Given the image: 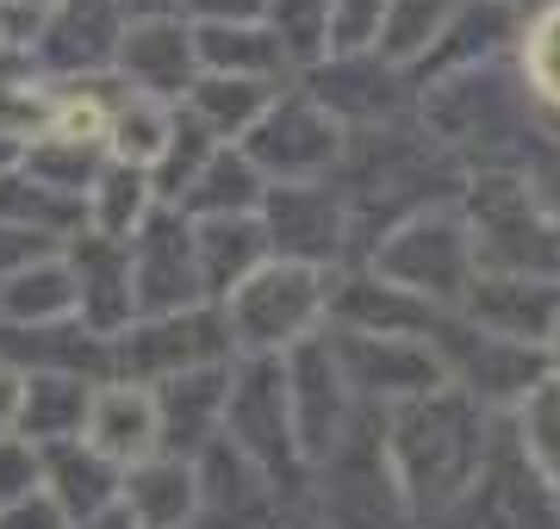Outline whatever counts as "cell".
<instances>
[{
	"label": "cell",
	"mask_w": 560,
	"mask_h": 529,
	"mask_svg": "<svg viewBox=\"0 0 560 529\" xmlns=\"http://www.w3.org/2000/svg\"><path fill=\"white\" fill-rule=\"evenodd\" d=\"M268 32L287 44L293 69H312V62L330 57V0H268Z\"/></svg>",
	"instance_id": "41"
},
{
	"label": "cell",
	"mask_w": 560,
	"mask_h": 529,
	"mask_svg": "<svg viewBox=\"0 0 560 529\" xmlns=\"http://www.w3.org/2000/svg\"><path fill=\"white\" fill-rule=\"evenodd\" d=\"M175 119H180V106L131 94V87L119 82V94H113V125H106V156L125 163V168H150V175H156L162 150L175 138Z\"/></svg>",
	"instance_id": "33"
},
{
	"label": "cell",
	"mask_w": 560,
	"mask_h": 529,
	"mask_svg": "<svg viewBox=\"0 0 560 529\" xmlns=\"http://www.w3.org/2000/svg\"><path fill=\"white\" fill-rule=\"evenodd\" d=\"M261 200H268V181H261V168L243 156L237 143H224L219 156L200 168V181L180 193V219H256Z\"/></svg>",
	"instance_id": "29"
},
{
	"label": "cell",
	"mask_w": 560,
	"mask_h": 529,
	"mask_svg": "<svg viewBox=\"0 0 560 529\" xmlns=\"http://www.w3.org/2000/svg\"><path fill=\"white\" fill-rule=\"evenodd\" d=\"M119 38H125V13L113 0H62L32 32V69L57 87L101 82V75H113Z\"/></svg>",
	"instance_id": "16"
},
{
	"label": "cell",
	"mask_w": 560,
	"mask_h": 529,
	"mask_svg": "<svg viewBox=\"0 0 560 529\" xmlns=\"http://www.w3.org/2000/svg\"><path fill=\"white\" fill-rule=\"evenodd\" d=\"M467 0H386V25H381V57L393 69H418L430 50L442 44V32L455 25V13Z\"/></svg>",
	"instance_id": "38"
},
{
	"label": "cell",
	"mask_w": 560,
	"mask_h": 529,
	"mask_svg": "<svg viewBox=\"0 0 560 529\" xmlns=\"http://www.w3.org/2000/svg\"><path fill=\"white\" fill-rule=\"evenodd\" d=\"M460 219L474 231L480 274H529L560 281V219L523 168H486L460 187Z\"/></svg>",
	"instance_id": "4"
},
{
	"label": "cell",
	"mask_w": 560,
	"mask_h": 529,
	"mask_svg": "<svg viewBox=\"0 0 560 529\" xmlns=\"http://www.w3.org/2000/svg\"><path fill=\"white\" fill-rule=\"evenodd\" d=\"M300 87L342 125V131H374V125H399L418 113V87L405 69L381 57V50H361V57H324L300 75Z\"/></svg>",
	"instance_id": "14"
},
{
	"label": "cell",
	"mask_w": 560,
	"mask_h": 529,
	"mask_svg": "<svg viewBox=\"0 0 560 529\" xmlns=\"http://www.w3.org/2000/svg\"><path fill=\"white\" fill-rule=\"evenodd\" d=\"M101 380H81V374H25V411H20V436L38 448L75 443L88 424Z\"/></svg>",
	"instance_id": "31"
},
{
	"label": "cell",
	"mask_w": 560,
	"mask_h": 529,
	"mask_svg": "<svg viewBox=\"0 0 560 529\" xmlns=\"http://www.w3.org/2000/svg\"><path fill=\"white\" fill-rule=\"evenodd\" d=\"M342 143H349V131L293 82V87L275 94V106L261 113V125L237 143V150L261 168L268 187H305V181H330V175H337Z\"/></svg>",
	"instance_id": "9"
},
{
	"label": "cell",
	"mask_w": 560,
	"mask_h": 529,
	"mask_svg": "<svg viewBox=\"0 0 560 529\" xmlns=\"http://www.w3.org/2000/svg\"><path fill=\"white\" fill-rule=\"evenodd\" d=\"M287 367V405H293V436H300V461L312 473L337 455L361 424V405L355 392H349V374L337 362V343H330V330L318 337H305L300 349H287L280 355Z\"/></svg>",
	"instance_id": "10"
},
{
	"label": "cell",
	"mask_w": 560,
	"mask_h": 529,
	"mask_svg": "<svg viewBox=\"0 0 560 529\" xmlns=\"http://www.w3.org/2000/svg\"><path fill=\"white\" fill-rule=\"evenodd\" d=\"M219 150H224V143L212 138L200 119H187V113H180V119H175V138H168L156 175H150V181H156V200H162V205H180V193L200 181V168L212 163Z\"/></svg>",
	"instance_id": "40"
},
{
	"label": "cell",
	"mask_w": 560,
	"mask_h": 529,
	"mask_svg": "<svg viewBox=\"0 0 560 529\" xmlns=\"http://www.w3.org/2000/svg\"><path fill=\"white\" fill-rule=\"evenodd\" d=\"M125 13V25H138V20H180V0H113Z\"/></svg>",
	"instance_id": "48"
},
{
	"label": "cell",
	"mask_w": 560,
	"mask_h": 529,
	"mask_svg": "<svg viewBox=\"0 0 560 529\" xmlns=\"http://www.w3.org/2000/svg\"><path fill=\"white\" fill-rule=\"evenodd\" d=\"M75 529H138V524H131L125 505H113V510H101V517H88V524H75Z\"/></svg>",
	"instance_id": "49"
},
{
	"label": "cell",
	"mask_w": 560,
	"mask_h": 529,
	"mask_svg": "<svg viewBox=\"0 0 560 529\" xmlns=\"http://www.w3.org/2000/svg\"><path fill=\"white\" fill-rule=\"evenodd\" d=\"M504 430H511V448L523 455V468L560 498V374L523 392V405L504 418Z\"/></svg>",
	"instance_id": "35"
},
{
	"label": "cell",
	"mask_w": 560,
	"mask_h": 529,
	"mask_svg": "<svg viewBox=\"0 0 560 529\" xmlns=\"http://www.w3.org/2000/svg\"><path fill=\"white\" fill-rule=\"evenodd\" d=\"M32 492H44V448L25 436H7L0 443V510L32 498Z\"/></svg>",
	"instance_id": "43"
},
{
	"label": "cell",
	"mask_w": 560,
	"mask_h": 529,
	"mask_svg": "<svg viewBox=\"0 0 560 529\" xmlns=\"http://www.w3.org/2000/svg\"><path fill=\"white\" fill-rule=\"evenodd\" d=\"M156 181L150 168H125V163H106L101 181L88 187V231L94 237H113V244H131L143 224L156 219Z\"/></svg>",
	"instance_id": "34"
},
{
	"label": "cell",
	"mask_w": 560,
	"mask_h": 529,
	"mask_svg": "<svg viewBox=\"0 0 560 529\" xmlns=\"http://www.w3.org/2000/svg\"><path fill=\"white\" fill-rule=\"evenodd\" d=\"M0 529H75V524L62 517V505L50 498V492H32V498L0 510Z\"/></svg>",
	"instance_id": "46"
},
{
	"label": "cell",
	"mask_w": 560,
	"mask_h": 529,
	"mask_svg": "<svg viewBox=\"0 0 560 529\" xmlns=\"http://www.w3.org/2000/svg\"><path fill=\"white\" fill-rule=\"evenodd\" d=\"M106 163H113V156H106L101 143H75V138H50V131H44L38 143H25L20 175L50 187V193H62V200H81V212H88V187L101 181Z\"/></svg>",
	"instance_id": "37"
},
{
	"label": "cell",
	"mask_w": 560,
	"mask_h": 529,
	"mask_svg": "<svg viewBox=\"0 0 560 529\" xmlns=\"http://www.w3.org/2000/svg\"><path fill=\"white\" fill-rule=\"evenodd\" d=\"M224 436L312 517V468L300 461V436H293V405H287V367H280V355H237V362H231Z\"/></svg>",
	"instance_id": "5"
},
{
	"label": "cell",
	"mask_w": 560,
	"mask_h": 529,
	"mask_svg": "<svg viewBox=\"0 0 560 529\" xmlns=\"http://www.w3.org/2000/svg\"><path fill=\"white\" fill-rule=\"evenodd\" d=\"M69 244H57V237H38V231H20V224H0V281H13V274H25V268L50 262V256H62Z\"/></svg>",
	"instance_id": "44"
},
{
	"label": "cell",
	"mask_w": 560,
	"mask_h": 529,
	"mask_svg": "<svg viewBox=\"0 0 560 529\" xmlns=\"http://www.w3.org/2000/svg\"><path fill=\"white\" fill-rule=\"evenodd\" d=\"M511 57H517V75L529 87V101H536L541 125L560 131V0H541L536 13L523 20Z\"/></svg>",
	"instance_id": "36"
},
{
	"label": "cell",
	"mask_w": 560,
	"mask_h": 529,
	"mask_svg": "<svg viewBox=\"0 0 560 529\" xmlns=\"http://www.w3.org/2000/svg\"><path fill=\"white\" fill-rule=\"evenodd\" d=\"M187 25H268V0H180Z\"/></svg>",
	"instance_id": "45"
},
{
	"label": "cell",
	"mask_w": 560,
	"mask_h": 529,
	"mask_svg": "<svg viewBox=\"0 0 560 529\" xmlns=\"http://www.w3.org/2000/svg\"><path fill=\"white\" fill-rule=\"evenodd\" d=\"M455 318H467L486 337L523 349H548L560 325V281H529V274H474V286L460 293Z\"/></svg>",
	"instance_id": "18"
},
{
	"label": "cell",
	"mask_w": 560,
	"mask_h": 529,
	"mask_svg": "<svg viewBox=\"0 0 560 529\" xmlns=\"http://www.w3.org/2000/svg\"><path fill=\"white\" fill-rule=\"evenodd\" d=\"M194 50H200V75H237V82H268V87L300 82L287 44L268 25H194Z\"/></svg>",
	"instance_id": "26"
},
{
	"label": "cell",
	"mask_w": 560,
	"mask_h": 529,
	"mask_svg": "<svg viewBox=\"0 0 560 529\" xmlns=\"http://www.w3.org/2000/svg\"><path fill=\"white\" fill-rule=\"evenodd\" d=\"M113 82H125L131 94L180 106L187 87L200 82V50H194V25L187 20H138L125 25L119 57H113Z\"/></svg>",
	"instance_id": "19"
},
{
	"label": "cell",
	"mask_w": 560,
	"mask_h": 529,
	"mask_svg": "<svg viewBox=\"0 0 560 529\" xmlns=\"http://www.w3.org/2000/svg\"><path fill=\"white\" fill-rule=\"evenodd\" d=\"M119 480L125 473L113 468V461H101L81 436L75 443L44 448V492L62 505L69 524H88V517H101V510L119 505Z\"/></svg>",
	"instance_id": "28"
},
{
	"label": "cell",
	"mask_w": 560,
	"mask_h": 529,
	"mask_svg": "<svg viewBox=\"0 0 560 529\" xmlns=\"http://www.w3.org/2000/svg\"><path fill=\"white\" fill-rule=\"evenodd\" d=\"M81 443L94 448L113 468H138L150 455H162V411L156 392L138 387V380H101L94 387V405H88V424H81Z\"/></svg>",
	"instance_id": "21"
},
{
	"label": "cell",
	"mask_w": 560,
	"mask_h": 529,
	"mask_svg": "<svg viewBox=\"0 0 560 529\" xmlns=\"http://www.w3.org/2000/svg\"><path fill=\"white\" fill-rule=\"evenodd\" d=\"M156 411H162V455H200L212 436H224V399H231V362L200 367V374H175L162 380Z\"/></svg>",
	"instance_id": "24"
},
{
	"label": "cell",
	"mask_w": 560,
	"mask_h": 529,
	"mask_svg": "<svg viewBox=\"0 0 560 529\" xmlns=\"http://www.w3.org/2000/svg\"><path fill=\"white\" fill-rule=\"evenodd\" d=\"M517 32H523L517 0H467L455 13V25L442 32V44L411 69V87H430L442 75H460V69H480L492 57H511L517 50Z\"/></svg>",
	"instance_id": "23"
},
{
	"label": "cell",
	"mask_w": 560,
	"mask_h": 529,
	"mask_svg": "<svg viewBox=\"0 0 560 529\" xmlns=\"http://www.w3.org/2000/svg\"><path fill=\"white\" fill-rule=\"evenodd\" d=\"M386 0H330V57H361L381 50Z\"/></svg>",
	"instance_id": "42"
},
{
	"label": "cell",
	"mask_w": 560,
	"mask_h": 529,
	"mask_svg": "<svg viewBox=\"0 0 560 529\" xmlns=\"http://www.w3.org/2000/svg\"><path fill=\"white\" fill-rule=\"evenodd\" d=\"M194 473H200V524L194 529H275L287 517H305L231 436H212L194 455Z\"/></svg>",
	"instance_id": "15"
},
{
	"label": "cell",
	"mask_w": 560,
	"mask_h": 529,
	"mask_svg": "<svg viewBox=\"0 0 560 529\" xmlns=\"http://www.w3.org/2000/svg\"><path fill=\"white\" fill-rule=\"evenodd\" d=\"M548 362H555V374H560V325H555V343H548Z\"/></svg>",
	"instance_id": "51"
},
{
	"label": "cell",
	"mask_w": 560,
	"mask_h": 529,
	"mask_svg": "<svg viewBox=\"0 0 560 529\" xmlns=\"http://www.w3.org/2000/svg\"><path fill=\"white\" fill-rule=\"evenodd\" d=\"M275 529H318L312 517H287V524H275Z\"/></svg>",
	"instance_id": "50"
},
{
	"label": "cell",
	"mask_w": 560,
	"mask_h": 529,
	"mask_svg": "<svg viewBox=\"0 0 560 529\" xmlns=\"http://www.w3.org/2000/svg\"><path fill=\"white\" fill-rule=\"evenodd\" d=\"M430 343H436L442 367H448V387H460L467 399H480L499 418H511L523 405V392L555 374L548 349H523V343H504V337H486V330H474L455 311H442V325Z\"/></svg>",
	"instance_id": "12"
},
{
	"label": "cell",
	"mask_w": 560,
	"mask_h": 529,
	"mask_svg": "<svg viewBox=\"0 0 560 529\" xmlns=\"http://www.w3.org/2000/svg\"><path fill=\"white\" fill-rule=\"evenodd\" d=\"M62 256H69V274H75L81 325L94 330V337H119V330L138 325V299H131V244H113V237L81 231Z\"/></svg>",
	"instance_id": "22"
},
{
	"label": "cell",
	"mask_w": 560,
	"mask_h": 529,
	"mask_svg": "<svg viewBox=\"0 0 560 529\" xmlns=\"http://www.w3.org/2000/svg\"><path fill=\"white\" fill-rule=\"evenodd\" d=\"M237 355H287L305 337L330 330V274L300 262H268L224 299Z\"/></svg>",
	"instance_id": "6"
},
{
	"label": "cell",
	"mask_w": 560,
	"mask_h": 529,
	"mask_svg": "<svg viewBox=\"0 0 560 529\" xmlns=\"http://www.w3.org/2000/svg\"><path fill=\"white\" fill-rule=\"evenodd\" d=\"M194 256H200V286H206L212 306H224L256 268L275 262L268 231H261V212L256 219H200L194 224Z\"/></svg>",
	"instance_id": "27"
},
{
	"label": "cell",
	"mask_w": 560,
	"mask_h": 529,
	"mask_svg": "<svg viewBox=\"0 0 560 529\" xmlns=\"http://www.w3.org/2000/svg\"><path fill=\"white\" fill-rule=\"evenodd\" d=\"M0 224H20V231H38V237L75 244L81 231H88V212H81V200H62V193L25 181L20 168H13V175H0Z\"/></svg>",
	"instance_id": "39"
},
{
	"label": "cell",
	"mask_w": 560,
	"mask_h": 529,
	"mask_svg": "<svg viewBox=\"0 0 560 529\" xmlns=\"http://www.w3.org/2000/svg\"><path fill=\"white\" fill-rule=\"evenodd\" d=\"M361 268H374L381 281L418 293L430 306L455 311L460 293L474 286L480 262H474V231L460 219V200L455 205H436V212H418L411 224L386 231L381 244L361 256Z\"/></svg>",
	"instance_id": "7"
},
{
	"label": "cell",
	"mask_w": 560,
	"mask_h": 529,
	"mask_svg": "<svg viewBox=\"0 0 560 529\" xmlns=\"http://www.w3.org/2000/svg\"><path fill=\"white\" fill-rule=\"evenodd\" d=\"M442 306L381 281L374 268H342L330 274V330H355V337H436Z\"/></svg>",
	"instance_id": "20"
},
{
	"label": "cell",
	"mask_w": 560,
	"mask_h": 529,
	"mask_svg": "<svg viewBox=\"0 0 560 529\" xmlns=\"http://www.w3.org/2000/svg\"><path fill=\"white\" fill-rule=\"evenodd\" d=\"M261 231L275 262H300L318 274L355 268V224L337 181H305V187H268L261 200Z\"/></svg>",
	"instance_id": "11"
},
{
	"label": "cell",
	"mask_w": 560,
	"mask_h": 529,
	"mask_svg": "<svg viewBox=\"0 0 560 529\" xmlns=\"http://www.w3.org/2000/svg\"><path fill=\"white\" fill-rule=\"evenodd\" d=\"M237 362L224 306H187L168 318H138L131 330L113 337V380H138V387H162L175 374H200V367Z\"/></svg>",
	"instance_id": "8"
},
{
	"label": "cell",
	"mask_w": 560,
	"mask_h": 529,
	"mask_svg": "<svg viewBox=\"0 0 560 529\" xmlns=\"http://www.w3.org/2000/svg\"><path fill=\"white\" fill-rule=\"evenodd\" d=\"M330 343H337V362L349 374V392H355L361 411H393V405H411V399H430V392L448 387V367H442L436 343H423V337L330 330Z\"/></svg>",
	"instance_id": "13"
},
{
	"label": "cell",
	"mask_w": 560,
	"mask_h": 529,
	"mask_svg": "<svg viewBox=\"0 0 560 529\" xmlns=\"http://www.w3.org/2000/svg\"><path fill=\"white\" fill-rule=\"evenodd\" d=\"M275 94H280V87H268V82H237V75H200V82L187 87L180 113H187V119H200L219 143H243V138H249V131L261 125V113L275 106Z\"/></svg>",
	"instance_id": "32"
},
{
	"label": "cell",
	"mask_w": 560,
	"mask_h": 529,
	"mask_svg": "<svg viewBox=\"0 0 560 529\" xmlns=\"http://www.w3.org/2000/svg\"><path fill=\"white\" fill-rule=\"evenodd\" d=\"M69 318H81L69 256H50V262L0 281V330H44V325H69Z\"/></svg>",
	"instance_id": "30"
},
{
	"label": "cell",
	"mask_w": 560,
	"mask_h": 529,
	"mask_svg": "<svg viewBox=\"0 0 560 529\" xmlns=\"http://www.w3.org/2000/svg\"><path fill=\"white\" fill-rule=\"evenodd\" d=\"M119 505L131 510L138 529H194L200 524V473L187 455H150L125 468Z\"/></svg>",
	"instance_id": "25"
},
{
	"label": "cell",
	"mask_w": 560,
	"mask_h": 529,
	"mask_svg": "<svg viewBox=\"0 0 560 529\" xmlns=\"http://www.w3.org/2000/svg\"><path fill=\"white\" fill-rule=\"evenodd\" d=\"M330 181L349 200V224H355V262L381 244L386 231L411 224L418 212L455 205L467 187V168L442 150L418 125V113L399 125H374V131H349L342 163Z\"/></svg>",
	"instance_id": "2"
},
{
	"label": "cell",
	"mask_w": 560,
	"mask_h": 529,
	"mask_svg": "<svg viewBox=\"0 0 560 529\" xmlns=\"http://www.w3.org/2000/svg\"><path fill=\"white\" fill-rule=\"evenodd\" d=\"M131 299H138V318H168V311L206 306L194 219H180L175 205H156V219L131 237Z\"/></svg>",
	"instance_id": "17"
},
{
	"label": "cell",
	"mask_w": 560,
	"mask_h": 529,
	"mask_svg": "<svg viewBox=\"0 0 560 529\" xmlns=\"http://www.w3.org/2000/svg\"><path fill=\"white\" fill-rule=\"evenodd\" d=\"M20 411H25V374L13 362H0V443L20 436Z\"/></svg>",
	"instance_id": "47"
},
{
	"label": "cell",
	"mask_w": 560,
	"mask_h": 529,
	"mask_svg": "<svg viewBox=\"0 0 560 529\" xmlns=\"http://www.w3.org/2000/svg\"><path fill=\"white\" fill-rule=\"evenodd\" d=\"M504 436V418L467 399L460 387H442L430 399L381 411V443L386 468L399 480V498L418 529H442L455 517L474 486H480L486 461Z\"/></svg>",
	"instance_id": "1"
},
{
	"label": "cell",
	"mask_w": 560,
	"mask_h": 529,
	"mask_svg": "<svg viewBox=\"0 0 560 529\" xmlns=\"http://www.w3.org/2000/svg\"><path fill=\"white\" fill-rule=\"evenodd\" d=\"M418 125L455 156L467 175L486 168H529L541 143V113L517 75V57H492L418 87Z\"/></svg>",
	"instance_id": "3"
}]
</instances>
